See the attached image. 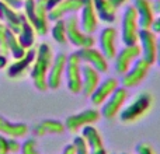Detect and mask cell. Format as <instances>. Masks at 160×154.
<instances>
[{"label":"cell","mask_w":160,"mask_h":154,"mask_svg":"<svg viewBox=\"0 0 160 154\" xmlns=\"http://www.w3.org/2000/svg\"><path fill=\"white\" fill-rule=\"evenodd\" d=\"M53 56L55 55H53V51L49 44L44 42V44L38 45L35 59H34L32 66H31V70H30V76L34 83V87L38 91H42V93L48 91L47 77H48L51 65H52Z\"/></svg>","instance_id":"obj_1"},{"label":"cell","mask_w":160,"mask_h":154,"mask_svg":"<svg viewBox=\"0 0 160 154\" xmlns=\"http://www.w3.org/2000/svg\"><path fill=\"white\" fill-rule=\"evenodd\" d=\"M48 13H49L48 0H24L22 14L39 36L47 35L49 31Z\"/></svg>","instance_id":"obj_2"},{"label":"cell","mask_w":160,"mask_h":154,"mask_svg":"<svg viewBox=\"0 0 160 154\" xmlns=\"http://www.w3.org/2000/svg\"><path fill=\"white\" fill-rule=\"evenodd\" d=\"M153 105V95L146 91L139 93L133 97V99L129 104L124 105L121 112L118 113L119 121L122 123H135L136 121L142 119L150 111Z\"/></svg>","instance_id":"obj_3"},{"label":"cell","mask_w":160,"mask_h":154,"mask_svg":"<svg viewBox=\"0 0 160 154\" xmlns=\"http://www.w3.org/2000/svg\"><path fill=\"white\" fill-rule=\"evenodd\" d=\"M65 24H66V35H68V42L76 46L78 49L80 48H90L94 46L96 39L93 35H88L82 30L79 22V17L76 14L68 16L65 18Z\"/></svg>","instance_id":"obj_4"},{"label":"cell","mask_w":160,"mask_h":154,"mask_svg":"<svg viewBox=\"0 0 160 154\" xmlns=\"http://www.w3.org/2000/svg\"><path fill=\"white\" fill-rule=\"evenodd\" d=\"M138 13L132 4L127 6L121 20V39L124 45H136L139 35Z\"/></svg>","instance_id":"obj_5"},{"label":"cell","mask_w":160,"mask_h":154,"mask_svg":"<svg viewBox=\"0 0 160 154\" xmlns=\"http://www.w3.org/2000/svg\"><path fill=\"white\" fill-rule=\"evenodd\" d=\"M82 62L76 52L68 55V63L65 69L66 87L72 94L82 93Z\"/></svg>","instance_id":"obj_6"},{"label":"cell","mask_w":160,"mask_h":154,"mask_svg":"<svg viewBox=\"0 0 160 154\" xmlns=\"http://www.w3.org/2000/svg\"><path fill=\"white\" fill-rule=\"evenodd\" d=\"M128 97H129L128 88L118 87L101 105V109H100L101 116H104L105 119H114L124 108L125 102L128 101Z\"/></svg>","instance_id":"obj_7"},{"label":"cell","mask_w":160,"mask_h":154,"mask_svg":"<svg viewBox=\"0 0 160 154\" xmlns=\"http://www.w3.org/2000/svg\"><path fill=\"white\" fill-rule=\"evenodd\" d=\"M150 67H152V65L148 63L145 59H142V58L136 59L132 66L128 69V72L122 75V79H121L122 87L128 88V90L133 88V87H138V85L146 79Z\"/></svg>","instance_id":"obj_8"},{"label":"cell","mask_w":160,"mask_h":154,"mask_svg":"<svg viewBox=\"0 0 160 154\" xmlns=\"http://www.w3.org/2000/svg\"><path fill=\"white\" fill-rule=\"evenodd\" d=\"M141 58V48L139 44L136 45H124L119 51H117V55L114 58V69L115 73L122 76L128 72L133 62Z\"/></svg>","instance_id":"obj_9"},{"label":"cell","mask_w":160,"mask_h":154,"mask_svg":"<svg viewBox=\"0 0 160 154\" xmlns=\"http://www.w3.org/2000/svg\"><path fill=\"white\" fill-rule=\"evenodd\" d=\"M100 116H101V113H100L98 109L88 108V109L80 111L78 113H73V115L68 116L63 123H65V128L69 132L76 133L79 130H82L84 126H87V125H94L96 122H98Z\"/></svg>","instance_id":"obj_10"},{"label":"cell","mask_w":160,"mask_h":154,"mask_svg":"<svg viewBox=\"0 0 160 154\" xmlns=\"http://www.w3.org/2000/svg\"><path fill=\"white\" fill-rule=\"evenodd\" d=\"M138 44L141 48V58L148 63L153 65L156 62L158 51V36L150 28H141L138 35Z\"/></svg>","instance_id":"obj_11"},{"label":"cell","mask_w":160,"mask_h":154,"mask_svg":"<svg viewBox=\"0 0 160 154\" xmlns=\"http://www.w3.org/2000/svg\"><path fill=\"white\" fill-rule=\"evenodd\" d=\"M68 63V55L63 52H59L53 56L52 65L49 67L47 77L48 90H58L62 85V81L65 79V69Z\"/></svg>","instance_id":"obj_12"},{"label":"cell","mask_w":160,"mask_h":154,"mask_svg":"<svg viewBox=\"0 0 160 154\" xmlns=\"http://www.w3.org/2000/svg\"><path fill=\"white\" fill-rule=\"evenodd\" d=\"M76 53H78L80 62L83 65H88L100 73L108 72V60L105 59V56L102 55L100 49H97L94 46L80 48V49L76 51Z\"/></svg>","instance_id":"obj_13"},{"label":"cell","mask_w":160,"mask_h":154,"mask_svg":"<svg viewBox=\"0 0 160 154\" xmlns=\"http://www.w3.org/2000/svg\"><path fill=\"white\" fill-rule=\"evenodd\" d=\"M35 53H37V48H30V49L25 51L22 58L14 59L13 63L6 67V75H7V77H10L13 80H18L21 77H24L27 75V72L31 70L32 62L35 59Z\"/></svg>","instance_id":"obj_14"},{"label":"cell","mask_w":160,"mask_h":154,"mask_svg":"<svg viewBox=\"0 0 160 154\" xmlns=\"http://www.w3.org/2000/svg\"><path fill=\"white\" fill-rule=\"evenodd\" d=\"M98 16L93 6V0H83V6L79 11V22L82 30L88 35H93L98 28Z\"/></svg>","instance_id":"obj_15"},{"label":"cell","mask_w":160,"mask_h":154,"mask_svg":"<svg viewBox=\"0 0 160 154\" xmlns=\"http://www.w3.org/2000/svg\"><path fill=\"white\" fill-rule=\"evenodd\" d=\"M117 30L111 25L102 28L98 36V49L105 56L107 60H114L117 55Z\"/></svg>","instance_id":"obj_16"},{"label":"cell","mask_w":160,"mask_h":154,"mask_svg":"<svg viewBox=\"0 0 160 154\" xmlns=\"http://www.w3.org/2000/svg\"><path fill=\"white\" fill-rule=\"evenodd\" d=\"M119 87V81L115 77H107L105 80H101L93 94L90 95V101L94 107H101L104 101Z\"/></svg>","instance_id":"obj_17"},{"label":"cell","mask_w":160,"mask_h":154,"mask_svg":"<svg viewBox=\"0 0 160 154\" xmlns=\"http://www.w3.org/2000/svg\"><path fill=\"white\" fill-rule=\"evenodd\" d=\"M83 6V0H63L55 7H52L48 13L49 21H56V20L66 18L68 16H72L80 11Z\"/></svg>","instance_id":"obj_18"},{"label":"cell","mask_w":160,"mask_h":154,"mask_svg":"<svg viewBox=\"0 0 160 154\" xmlns=\"http://www.w3.org/2000/svg\"><path fill=\"white\" fill-rule=\"evenodd\" d=\"M101 73L97 72L94 67L88 66V65H82V93L84 97L90 98L93 91L101 81Z\"/></svg>","instance_id":"obj_19"},{"label":"cell","mask_w":160,"mask_h":154,"mask_svg":"<svg viewBox=\"0 0 160 154\" xmlns=\"http://www.w3.org/2000/svg\"><path fill=\"white\" fill-rule=\"evenodd\" d=\"M132 6L138 13L139 28H150L155 20V8L150 0H133Z\"/></svg>","instance_id":"obj_20"},{"label":"cell","mask_w":160,"mask_h":154,"mask_svg":"<svg viewBox=\"0 0 160 154\" xmlns=\"http://www.w3.org/2000/svg\"><path fill=\"white\" fill-rule=\"evenodd\" d=\"M22 17H24V14L20 10H16V8L10 7V6H7L6 3H3L2 0H0V22L6 24L16 34L18 32V30H20Z\"/></svg>","instance_id":"obj_21"},{"label":"cell","mask_w":160,"mask_h":154,"mask_svg":"<svg viewBox=\"0 0 160 154\" xmlns=\"http://www.w3.org/2000/svg\"><path fill=\"white\" fill-rule=\"evenodd\" d=\"M30 132V128L27 123L22 122H11L8 119H6L4 116L0 115V133L7 137H14V139H20V137H25Z\"/></svg>","instance_id":"obj_22"},{"label":"cell","mask_w":160,"mask_h":154,"mask_svg":"<svg viewBox=\"0 0 160 154\" xmlns=\"http://www.w3.org/2000/svg\"><path fill=\"white\" fill-rule=\"evenodd\" d=\"M66 130L65 123L58 119H44L32 128V133L35 136H47V135H62Z\"/></svg>","instance_id":"obj_23"},{"label":"cell","mask_w":160,"mask_h":154,"mask_svg":"<svg viewBox=\"0 0 160 154\" xmlns=\"http://www.w3.org/2000/svg\"><path fill=\"white\" fill-rule=\"evenodd\" d=\"M37 31L34 30V27L28 22V20L25 17H22V21H21V25H20V30L17 32V38H18L20 44L24 49H30V48H34L35 45V41H37Z\"/></svg>","instance_id":"obj_24"},{"label":"cell","mask_w":160,"mask_h":154,"mask_svg":"<svg viewBox=\"0 0 160 154\" xmlns=\"http://www.w3.org/2000/svg\"><path fill=\"white\" fill-rule=\"evenodd\" d=\"M93 6L98 20L105 24H112L117 18V8L112 6L110 0H93Z\"/></svg>","instance_id":"obj_25"},{"label":"cell","mask_w":160,"mask_h":154,"mask_svg":"<svg viewBox=\"0 0 160 154\" xmlns=\"http://www.w3.org/2000/svg\"><path fill=\"white\" fill-rule=\"evenodd\" d=\"M82 136L84 139V142L87 143L88 149L93 152V150H98V149H104V142L102 137L100 135L98 129H97L94 125H87L82 129Z\"/></svg>","instance_id":"obj_26"},{"label":"cell","mask_w":160,"mask_h":154,"mask_svg":"<svg viewBox=\"0 0 160 154\" xmlns=\"http://www.w3.org/2000/svg\"><path fill=\"white\" fill-rule=\"evenodd\" d=\"M51 35L52 39L59 45H65L68 42V35H66V24H65V18L56 20L53 21V25L51 28Z\"/></svg>","instance_id":"obj_27"},{"label":"cell","mask_w":160,"mask_h":154,"mask_svg":"<svg viewBox=\"0 0 160 154\" xmlns=\"http://www.w3.org/2000/svg\"><path fill=\"white\" fill-rule=\"evenodd\" d=\"M21 150V143L18 139L7 137V136L0 133V153H18Z\"/></svg>","instance_id":"obj_28"},{"label":"cell","mask_w":160,"mask_h":154,"mask_svg":"<svg viewBox=\"0 0 160 154\" xmlns=\"http://www.w3.org/2000/svg\"><path fill=\"white\" fill-rule=\"evenodd\" d=\"M21 154H39L38 152V143L34 137H28L25 139L21 143Z\"/></svg>","instance_id":"obj_29"},{"label":"cell","mask_w":160,"mask_h":154,"mask_svg":"<svg viewBox=\"0 0 160 154\" xmlns=\"http://www.w3.org/2000/svg\"><path fill=\"white\" fill-rule=\"evenodd\" d=\"M72 143H73V146H75L76 154H90L91 153V150L88 149L87 143L84 142V139H83L82 136H76Z\"/></svg>","instance_id":"obj_30"},{"label":"cell","mask_w":160,"mask_h":154,"mask_svg":"<svg viewBox=\"0 0 160 154\" xmlns=\"http://www.w3.org/2000/svg\"><path fill=\"white\" fill-rule=\"evenodd\" d=\"M135 152H136V154H156L153 147L150 146L149 143H146V142H142V143L136 144Z\"/></svg>","instance_id":"obj_31"},{"label":"cell","mask_w":160,"mask_h":154,"mask_svg":"<svg viewBox=\"0 0 160 154\" xmlns=\"http://www.w3.org/2000/svg\"><path fill=\"white\" fill-rule=\"evenodd\" d=\"M3 3H6L7 6L16 8V10H21L22 4H24V0H2Z\"/></svg>","instance_id":"obj_32"},{"label":"cell","mask_w":160,"mask_h":154,"mask_svg":"<svg viewBox=\"0 0 160 154\" xmlns=\"http://www.w3.org/2000/svg\"><path fill=\"white\" fill-rule=\"evenodd\" d=\"M150 30H152L153 32L156 34V35H159V34H160V16L159 17H155V20H153V22H152V27H150Z\"/></svg>","instance_id":"obj_33"},{"label":"cell","mask_w":160,"mask_h":154,"mask_svg":"<svg viewBox=\"0 0 160 154\" xmlns=\"http://www.w3.org/2000/svg\"><path fill=\"white\" fill-rule=\"evenodd\" d=\"M61 154H76L75 152V146H73V143H69L66 144V146L63 147V150H62Z\"/></svg>","instance_id":"obj_34"},{"label":"cell","mask_w":160,"mask_h":154,"mask_svg":"<svg viewBox=\"0 0 160 154\" xmlns=\"http://www.w3.org/2000/svg\"><path fill=\"white\" fill-rule=\"evenodd\" d=\"M7 55H4V53L0 51V69H4V67H7Z\"/></svg>","instance_id":"obj_35"},{"label":"cell","mask_w":160,"mask_h":154,"mask_svg":"<svg viewBox=\"0 0 160 154\" xmlns=\"http://www.w3.org/2000/svg\"><path fill=\"white\" fill-rule=\"evenodd\" d=\"M110 2L112 3V6L115 8H119V7H122L124 4H127L128 0H110Z\"/></svg>","instance_id":"obj_36"},{"label":"cell","mask_w":160,"mask_h":154,"mask_svg":"<svg viewBox=\"0 0 160 154\" xmlns=\"http://www.w3.org/2000/svg\"><path fill=\"white\" fill-rule=\"evenodd\" d=\"M156 63L160 67V39H158V51H156Z\"/></svg>","instance_id":"obj_37"},{"label":"cell","mask_w":160,"mask_h":154,"mask_svg":"<svg viewBox=\"0 0 160 154\" xmlns=\"http://www.w3.org/2000/svg\"><path fill=\"white\" fill-rule=\"evenodd\" d=\"M61 2H63V0H48V7H49V10L52 7H55L56 4H59Z\"/></svg>","instance_id":"obj_38"},{"label":"cell","mask_w":160,"mask_h":154,"mask_svg":"<svg viewBox=\"0 0 160 154\" xmlns=\"http://www.w3.org/2000/svg\"><path fill=\"white\" fill-rule=\"evenodd\" d=\"M153 8H155V13L160 14V0H155L153 2Z\"/></svg>","instance_id":"obj_39"},{"label":"cell","mask_w":160,"mask_h":154,"mask_svg":"<svg viewBox=\"0 0 160 154\" xmlns=\"http://www.w3.org/2000/svg\"><path fill=\"white\" fill-rule=\"evenodd\" d=\"M90 154H107V150L105 149H98V150H93Z\"/></svg>","instance_id":"obj_40"},{"label":"cell","mask_w":160,"mask_h":154,"mask_svg":"<svg viewBox=\"0 0 160 154\" xmlns=\"http://www.w3.org/2000/svg\"><path fill=\"white\" fill-rule=\"evenodd\" d=\"M0 154H8V153H0Z\"/></svg>","instance_id":"obj_41"},{"label":"cell","mask_w":160,"mask_h":154,"mask_svg":"<svg viewBox=\"0 0 160 154\" xmlns=\"http://www.w3.org/2000/svg\"><path fill=\"white\" fill-rule=\"evenodd\" d=\"M121 154H128V153H121Z\"/></svg>","instance_id":"obj_42"}]
</instances>
